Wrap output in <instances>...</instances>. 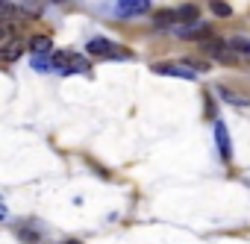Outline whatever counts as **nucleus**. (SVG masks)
Segmentation results:
<instances>
[{"instance_id": "6e6552de", "label": "nucleus", "mask_w": 250, "mask_h": 244, "mask_svg": "<svg viewBox=\"0 0 250 244\" xmlns=\"http://www.w3.org/2000/svg\"><path fill=\"white\" fill-rule=\"evenodd\" d=\"M221 97L232 106H250V97L247 94H238V91H229V88H221Z\"/></svg>"}, {"instance_id": "9b49d317", "label": "nucleus", "mask_w": 250, "mask_h": 244, "mask_svg": "<svg viewBox=\"0 0 250 244\" xmlns=\"http://www.w3.org/2000/svg\"><path fill=\"white\" fill-rule=\"evenodd\" d=\"M33 68L44 74V71H50V68H53V62H50L47 56H33Z\"/></svg>"}, {"instance_id": "1a4fd4ad", "label": "nucleus", "mask_w": 250, "mask_h": 244, "mask_svg": "<svg viewBox=\"0 0 250 244\" xmlns=\"http://www.w3.org/2000/svg\"><path fill=\"white\" fill-rule=\"evenodd\" d=\"M227 44H229L232 53H244V56L250 59V39H229Z\"/></svg>"}, {"instance_id": "9d476101", "label": "nucleus", "mask_w": 250, "mask_h": 244, "mask_svg": "<svg viewBox=\"0 0 250 244\" xmlns=\"http://www.w3.org/2000/svg\"><path fill=\"white\" fill-rule=\"evenodd\" d=\"M174 21H177V15H174V9H168V12H159L153 24H156V27H168V24H174Z\"/></svg>"}, {"instance_id": "20e7f679", "label": "nucleus", "mask_w": 250, "mask_h": 244, "mask_svg": "<svg viewBox=\"0 0 250 244\" xmlns=\"http://www.w3.org/2000/svg\"><path fill=\"white\" fill-rule=\"evenodd\" d=\"M203 47H206V53H209V56H215L218 62H235V53H232V50H229V44H227V41H221V39H209Z\"/></svg>"}, {"instance_id": "dca6fc26", "label": "nucleus", "mask_w": 250, "mask_h": 244, "mask_svg": "<svg viewBox=\"0 0 250 244\" xmlns=\"http://www.w3.org/2000/svg\"><path fill=\"white\" fill-rule=\"evenodd\" d=\"M3 3H6V0H3Z\"/></svg>"}, {"instance_id": "f257e3e1", "label": "nucleus", "mask_w": 250, "mask_h": 244, "mask_svg": "<svg viewBox=\"0 0 250 244\" xmlns=\"http://www.w3.org/2000/svg\"><path fill=\"white\" fill-rule=\"evenodd\" d=\"M153 71L165 74V77H180V80H194L197 77V71L188 68L186 62H159V65H153Z\"/></svg>"}, {"instance_id": "423d86ee", "label": "nucleus", "mask_w": 250, "mask_h": 244, "mask_svg": "<svg viewBox=\"0 0 250 244\" xmlns=\"http://www.w3.org/2000/svg\"><path fill=\"white\" fill-rule=\"evenodd\" d=\"M21 44L18 41H9V44H3V47H0V62H3V65H9V62H15L18 56H21Z\"/></svg>"}, {"instance_id": "39448f33", "label": "nucleus", "mask_w": 250, "mask_h": 244, "mask_svg": "<svg viewBox=\"0 0 250 244\" xmlns=\"http://www.w3.org/2000/svg\"><path fill=\"white\" fill-rule=\"evenodd\" d=\"M215 142H218V150H221V159L229 162L232 159V150H229V130L224 121H215Z\"/></svg>"}, {"instance_id": "f8f14e48", "label": "nucleus", "mask_w": 250, "mask_h": 244, "mask_svg": "<svg viewBox=\"0 0 250 244\" xmlns=\"http://www.w3.org/2000/svg\"><path fill=\"white\" fill-rule=\"evenodd\" d=\"M212 12H215V15H221V18H229V12H232V9H229L227 3H221V0H212Z\"/></svg>"}, {"instance_id": "4468645a", "label": "nucleus", "mask_w": 250, "mask_h": 244, "mask_svg": "<svg viewBox=\"0 0 250 244\" xmlns=\"http://www.w3.org/2000/svg\"><path fill=\"white\" fill-rule=\"evenodd\" d=\"M3 218H6V212H3V209H0V221H3Z\"/></svg>"}, {"instance_id": "f03ea898", "label": "nucleus", "mask_w": 250, "mask_h": 244, "mask_svg": "<svg viewBox=\"0 0 250 244\" xmlns=\"http://www.w3.org/2000/svg\"><path fill=\"white\" fill-rule=\"evenodd\" d=\"M150 9V0H115V12L121 18H133V15H145Z\"/></svg>"}, {"instance_id": "2eb2a0df", "label": "nucleus", "mask_w": 250, "mask_h": 244, "mask_svg": "<svg viewBox=\"0 0 250 244\" xmlns=\"http://www.w3.org/2000/svg\"><path fill=\"white\" fill-rule=\"evenodd\" d=\"M68 244H77V241H68Z\"/></svg>"}, {"instance_id": "0eeeda50", "label": "nucleus", "mask_w": 250, "mask_h": 244, "mask_svg": "<svg viewBox=\"0 0 250 244\" xmlns=\"http://www.w3.org/2000/svg\"><path fill=\"white\" fill-rule=\"evenodd\" d=\"M50 39L47 36H33L30 39V50H33V56H44V53H50Z\"/></svg>"}, {"instance_id": "7ed1b4c3", "label": "nucleus", "mask_w": 250, "mask_h": 244, "mask_svg": "<svg viewBox=\"0 0 250 244\" xmlns=\"http://www.w3.org/2000/svg\"><path fill=\"white\" fill-rule=\"evenodd\" d=\"M85 50H88L91 56H127L124 50H118L109 39H91V41L85 44Z\"/></svg>"}, {"instance_id": "ddd939ff", "label": "nucleus", "mask_w": 250, "mask_h": 244, "mask_svg": "<svg viewBox=\"0 0 250 244\" xmlns=\"http://www.w3.org/2000/svg\"><path fill=\"white\" fill-rule=\"evenodd\" d=\"M9 18H15V9H12L9 3H3V0H0V21H9Z\"/></svg>"}]
</instances>
